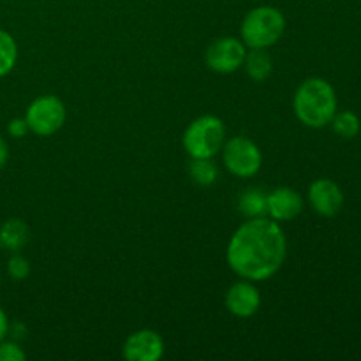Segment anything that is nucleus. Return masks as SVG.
I'll list each match as a JSON object with an SVG mask.
<instances>
[{"mask_svg": "<svg viewBox=\"0 0 361 361\" xmlns=\"http://www.w3.org/2000/svg\"><path fill=\"white\" fill-rule=\"evenodd\" d=\"M288 254L286 235L277 221L254 217L243 222L228 243V264L245 281L257 282L274 277Z\"/></svg>", "mask_w": 361, "mask_h": 361, "instance_id": "obj_1", "label": "nucleus"}, {"mask_svg": "<svg viewBox=\"0 0 361 361\" xmlns=\"http://www.w3.org/2000/svg\"><path fill=\"white\" fill-rule=\"evenodd\" d=\"M293 109L303 126L312 129L328 126L337 113V95L334 87L321 78H309L296 90Z\"/></svg>", "mask_w": 361, "mask_h": 361, "instance_id": "obj_2", "label": "nucleus"}, {"mask_svg": "<svg viewBox=\"0 0 361 361\" xmlns=\"http://www.w3.org/2000/svg\"><path fill=\"white\" fill-rule=\"evenodd\" d=\"M284 30V14L271 6H261L243 18L242 41L250 49H267L282 37Z\"/></svg>", "mask_w": 361, "mask_h": 361, "instance_id": "obj_3", "label": "nucleus"}, {"mask_svg": "<svg viewBox=\"0 0 361 361\" xmlns=\"http://www.w3.org/2000/svg\"><path fill=\"white\" fill-rule=\"evenodd\" d=\"M226 127L215 115H203L192 120L183 133V148L190 159H212L222 150Z\"/></svg>", "mask_w": 361, "mask_h": 361, "instance_id": "obj_4", "label": "nucleus"}, {"mask_svg": "<svg viewBox=\"0 0 361 361\" xmlns=\"http://www.w3.org/2000/svg\"><path fill=\"white\" fill-rule=\"evenodd\" d=\"M222 159H224V166L228 168V171L240 178L254 176L263 164V154H261L259 147L249 137L243 136H236L224 143Z\"/></svg>", "mask_w": 361, "mask_h": 361, "instance_id": "obj_5", "label": "nucleus"}, {"mask_svg": "<svg viewBox=\"0 0 361 361\" xmlns=\"http://www.w3.org/2000/svg\"><path fill=\"white\" fill-rule=\"evenodd\" d=\"M66 118V106L55 95H42V97L32 101L27 109V115H25L28 129L37 136L55 134L63 126Z\"/></svg>", "mask_w": 361, "mask_h": 361, "instance_id": "obj_6", "label": "nucleus"}, {"mask_svg": "<svg viewBox=\"0 0 361 361\" xmlns=\"http://www.w3.org/2000/svg\"><path fill=\"white\" fill-rule=\"evenodd\" d=\"M247 48L243 41L235 37H221L212 42L204 53V62L219 74H229L238 71L245 60Z\"/></svg>", "mask_w": 361, "mask_h": 361, "instance_id": "obj_7", "label": "nucleus"}, {"mask_svg": "<svg viewBox=\"0 0 361 361\" xmlns=\"http://www.w3.org/2000/svg\"><path fill=\"white\" fill-rule=\"evenodd\" d=\"M164 355V341L154 330L134 331L123 344V358L129 361H157Z\"/></svg>", "mask_w": 361, "mask_h": 361, "instance_id": "obj_8", "label": "nucleus"}, {"mask_svg": "<svg viewBox=\"0 0 361 361\" xmlns=\"http://www.w3.org/2000/svg\"><path fill=\"white\" fill-rule=\"evenodd\" d=\"M309 201L319 215L334 217L344 204V194L335 182L328 178H319L310 185Z\"/></svg>", "mask_w": 361, "mask_h": 361, "instance_id": "obj_9", "label": "nucleus"}, {"mask_svg": "<svg viewBox=\"0 0 361 361\" xmlns=\"http://www.w3.org/2000/svg\"><path fill=\"white\" fill-rule=\"evenodd\" d=\"M303 210V200L291 187H279L267 194V214L277 222L293 221Z\"/></svg>", "mask_w": 361, "mask_h": 361, "instance_id": "obj_10", "label": "nucleus"}, {"mask_svg": "<svg viewBox=\"0 0 361 361\" xmlns=\"http://www.w3.org/2000/svg\"><path fill=\"white\" fill-rule=\"evenodd\" d=\"M261 295L250 281L233 284L226 293V307L236 317H250L259 310Z\"/></svg>", "mask_w": 361, "mask_h": 361, "instance_id": "obj_11", "label": "nucleus"}, {"mask_svg": "<svg viewBox=\"0 0 361 361\" xmlns=\"http://www.w3.org/2000/svg\"><path fill=\"white\" fill-rule=\"evenodd\" d=\"M28 236V226L21 219H9L0 226V247L6 250L18 252L21 247L27 245Z\"/></svg>", "mask_w": 361, "mask_h": 361, "instance_id": "obj_12", "label": "nucleus"}, {"mask_svg": "<svg viewBox=\"0 0 361 361\" xmlns=\"http://www.w3.org/2000/svg\"><path fill=\"white\" fill-rule=\"evenodd\" d=\"M243 67H245L250 80L264 81L270 78L271 71H274V62H271V56L264 49H252L245 55Z\"/></svg>", "mask_w": 361, "mask_h": 361, "instance_id": "obj_13", "label": "nucleus"}, {"mask_svg": "<svg viewBox=\"0 0 361 361\" xmlns=\"http://www.w3.org/2000/svg\"><path fill=\"white\" fill-rule=\"evenodd\" d=\"M238 210L247 219L263 217V215H267V194L256 187L243 190L238 200Z\"/></svg>", "mask_w": 361, "mask_h": 361, "instance_id": "obj_14", "label": "nucleus"}, {"mask_svg": "<svg viewBox=\"0 0 361 361\" xmlns=\"http://www.w3.org/2000/svg\"><path fill=\"white\" fill-rule=\"evenodd\" d=\"M189 175L197 185H214L219 176V169L212 159H192L189 164Z\"/></svg>", "mask_w": 361, "mask_h": 361, "instance_id": "obj_15", "label": "nucleus"}, {"mask_svg": "<svg viewBox=\"0 0 361 361\" xmlns=\"http://www.w3.org/2000/svg\"><path fill=\"white\" fill-rule=\"evenodd\" d=\"M18 60L16 41L9 32L0 28V76H6L14 69Z\"/></svg>", "mask_w": 361, "mask_h": 361, "instance_id": "obj_16", "label": "nucleus"}, {"mask_svg": "<svg viewBox=\"0 0 361 361\" xmlns=\"http://www.w3.org/2000/svg\"><path fill=\"white\" fill-rule=\"evenodd\" d=\"M331 126H334V130L341 137H345V140H351L356 134L360 133V118L351 111H342L335 113L334 120H331Z\"/></svg>", "mask_w": 361, "mask_h": 361, "instance_id": "obj_17", "label": "nucleus"}, {"mask_svg": "<svg viewBox=\"0 0 361 361\" xmlns=\"http://www.w3.org/2000/svg\"><path fill=\"white\" fill-rule=\"evenodd\" d=\"M7 271H9L11 279L14 281H25L30 274V263L27 261V257L20 256V254H14L9 261H7Z\"/></svg>", "mask_w": 361, "mask_h": 361, "instance_id": "obj_18", "label": "nucleus"}, {"mask_svg": "<svg viewBox=\"0 0 361 361\" xmlns=\"http://www.w3.org/2000/svg\"><path fill=\"white\" fill-rule=\"evenodd\" d=\"M27 355L16 342L0 341V361H23Z\"/></svg>", "mask_w": 361, "mask_h": 361, "instance_id": "obj_19", "label": "nucleus"}, {"mask_svg": "<svg viewBox=\"0 0 361 361\" xmlns=\"http://www.w3.org/2000/svg\"><path fill=\"white\" fill-rule=\"evenodd\" d=\"M28 130L30 129H28V123L25 118H13L7 126V133L13 137H23Z\"/></svg>", "mask_w": 361, "mask_h": 361, "instance_id": "obj_20", "label": "nucleus"}, {"mask_svg": "<svg viewBox=\"0 0 361 361\" xmlns=\"http://www.w3.org/2000/svg\"><path fill=\"white\" fill-rule=\"evenodd\" d=\"M7 334H9V319H7L6 312L0 309V341H4Z\"/></svg>", "mask_w": 361, "mask_h": 361, "instance_id": "obj_21", "label": "nucleus"}, {"mask_svg": "<svg viewBox=\"0 0 361 361\" xmlns=\"http://www.w3.org/2000/svg\"><path fill=\"white\" fill-rule=\"evenodd\" d=\"M7 159H9V148H7L6 140L0 136V168H4V166H6Z\"/></svg>", "mask_w": 361, "mask_h": 361, "instance_id": "obj_22", "label": "nucleus"}]
</instances>
